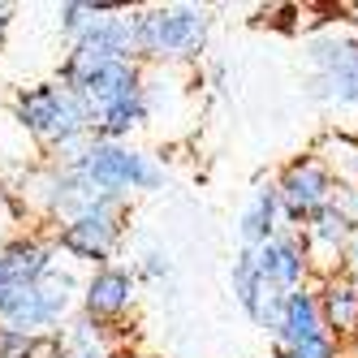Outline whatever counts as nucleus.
Here are the masks:
<instances>
[{"label":"nucleus","instance_id":"1","mask_svg":"<svg viewBox=\"0 0 358 358\" xmlns=\"http://www.w3.org/2000/svg\"><path fill=\"white\" fill-rule=\"evenodd\" d=\"M212 13L199 5H156L134 9V48L138 65H173L186 69L208 48Z\"/></svg>","mask_w":358,"mask_h":358},{"label":"nucleus","instance_id":"2","mask_svg":"<svg viewBox=\"0 0 358 358\" xmlns=\"http://www.w3.org/2000/svg\"><path fill=\"white\" fill-rule=\"evenodd\" d=\"M9 117L22 134H31L39 156H48L52 147L69 143V138H83L91 134V117L83 108L78 91L61 87L57 78L48 83H31V87H17L9 95Z\"/></svg>","mask_w":358,"mask_h":358},{"label":"nucleus","instance_id":"3","mask_svg":"<svg viewBox=\"0 0 358 358\" xmlns=\"http://www.w3.org/2000/svg\"><path fill=\"white\" fill-rule=\"evenodd\" d=\"M125 216H130V199H113V194H91L87 212L52 224V246L57 255H65L69 264H83V268H108L121 250L125 238Z\"/></svg>","mask_w":358,"mask_h":358},{"label":"nucleus","instance_id":"4","mask_svg":"<svg viewBox=\"0 0 358 358\" xmlns=\"http://www.w3.org/2000/svg\"><path fill=\"white\" fill-rule=\"evenodd\" d=\"M78 289L83 280L73 268H52L35 285H9L0 294V324H9L27 337L39 332H61V324L78 311Z\"/></svg>","mask_w":358,"mask_h":358},{"label":"nucleus","instance_id":"5","mask_svg":"<svg viewBox=\"0 0 358 358\" xmlns=\"http://www.w3.org/2000/svg\"><path fill=\"white\" fill-rule=\"evenodd\" d=\"M73 173L99 194H113V199H130V194H151V190H164L169 173L156 156H147L143 147L130 143H99L91 138L87 156L73 164Z\"/></svg>","mask_w":358,"mask_h":358},{"label":"nucleus","instance_id":"6","mask_svg":"<svg viewBox=\"0 0 358 358\" xmlns=\"http://www.w3.org/2000/svg\"><path fill=\"white\" fill-rule=\"evenodd\" d=\"M311 61V95L324 104H358V39L315 35L306 43Z\"/></svg>","mask_w":358,"mask_h":358},{"label":"nucleus","instance_id":"7","mask_svg":"<svg viewBox=\"0 0 358 358\" xmlns=\"http://www.w3.org/2000/svg\"><path fill=\"white\" fill-rule=\"evenodd\" d=\"M276 203H280V224L285 229H298L302 220H311L320 208H328L332 203V190H337V182L328 177V169L306 151V156L289 160L285 169L276 173Z\"/></svg>","mask_w":358,"mask_h":358},{"label":"nucleus","instance_id":"8","mask_svg":"<svg viewBox=\"0 0 358 358\" xmlns=\"http://www.w3.org/2000/svg\"><path fill=\"white\" fill-rule=\"evenodd\" d=\"M134 298H138V276L134 268H121V264H108V268H91L83 276V289H78V311L108 324V328H121V320L134 311Z\"/></svg>","mask_w":358,"mask_h":358},{"label":"nucleus","instance_id":"9","mask_svg":"<svg viewBox=\"0 0 358 358\" xmlns=\"http://www.w3.org/2000/svg\"><path fill=\"white\" fill-rule=\"evenodd\" d=\"M250 259H255V272H259V280H264L268 289L294 294L302 285H311V264H306V250H302L298 229L280 224V234L268 238L264 246H255Z\"/></svg>","mask_w":358,"mask_h":358},{"label":"nucleus","instance_id":"10","mask_svg":"<svg viewBox=\"0 0 358 358\" xmlns=\"http://www.w3.org/2000/svg\"><path fill=\"white\" fill-rule=\"evenodd\" d=\"M57 264H61V255L52 246V234L35 229V224L17 229V234L0 246V268H5L9 285H35V280H43Z\"/></svg>","mask_w":358,"mask_h":358},{"label":"nucleus","instance_id":"11","mask_svg":"<svg viewBox=\"0 0 358 358\" xmlns=\"http://www.w3.org/2000/svg\"><path fill=\"white\" fill-rule=\"evenodd\" d=\"M138 87H143V65L138 61H108L104 69H95L91 78L83 87H73V91H78L83 108H87V117L95 125L104 113H113L121 104H130V99H138Z\"/></svg>","mask_w":358,"mask_h":358},{"label":"nucleus","instance_id":"12","mask_svg":"<svg viewBox=\"0 0 358 358\" xmlns=\"http://www.w3.org/2000/svg\"><path fill=\"white\" fill-rule=\"evenodd\" d=\"M311 289H315V302H320L324 332L341 350L358 345V280L345 276V272H332L324 280H311Z\"/></svg>","mask_w":358,"mask_h":358},{"label":"nucleus","instance_id":"13","mask_svg":"<svg viewBox=\"0 0 358 358\" xmlns=\"http://www.w3.org/2000/svg\"><path fill=\"white\" fill-rule=\"evenodd\" d=\"M315 337H328L324 332V320H320V302H315V289L302 285L285 298V315H280V328H276V345L289 350V345H302V341H315Z\"/></svg>","mask_w":358,"mask_h":358},{"label":"nucleus","instance_id":"14","mask_svg":"<svg viewBox=\"0 0 358 358\" xmlns=\"http://www.w3.org/2000/svg\"><path fill=\"white\" fill-rule=\"evenodd\" d=\"M238 234H242V250H255V246H264L268 238L280 234V203H276V186L272 182L255 186L246 212L238 220Z\"/></svg>","mask_w":358,"mask_h":358},{"label":"nucleus","instance_id":"15","mask_svg":"<svg viewBox=\"0 0 358 358\" xmlns=\"http://www.w3.org/2000/svg\"><path fill=\"white\" fill-rule=\"evenodd\" d=\"M311 156L328 169V177L337 186H358V134H350V130H328V134H320V143H315Z\"/></svg>","mask_w":358,"mask_h":358},{"label":"nucleus","instance_id":"16","mask_svg":"<svg viewBox=\"0 0 358 358\" xmlns=\"http://www.w3.org/2000/svg\"><path fill=\"white\" fill-rule=\"evenodd\" d=\"M234 294H238V306L255 320V311H259V302H264L268 285L259 280V272H255L250 250H238V259H234Z\"/></svg>","mask_w":358,"mask_h":358},{"label":"nucleus","instance_id":"17","mask_svg":"<svg viewBox=\"0 0 358 358\" xmlns=\"http://www.w3.org/2000/svg\"><path fill=\"white\" fill-rule=\"evenodd\" d=\"M95 17H99V5H87V0H65V5H57V27L69 43L78 39Z\"/></svg>","mask_w":358,"mask_h":358},{"label":"nucleus","instance_id":"18","mask_svg":"<svg viewBox=\"0 0 358 358\" xmlns=\"http://www.w3.org/2000/svg\"><path fill=\"white\" fill-rule=\"evenodd\" d=\"M272 358H345V350L332 337H315V341H302V345H289V350L272 345Z\"/></svg>","mask_w":358,"mask_h":358},{"label":"nucleus","instance_id":"19","mask_svg":"<svg viewBox=\"0 0 358 358\" xmlns=\"http://www.w3.org/2000/svg\"><path fill=\"white\" fill-rule=\"evenodd\" d=\"M17 229H27V220H22V208H17V199L9 186H0V246H5Z\"/></svg>","mask_w":358,"mask_h":358},{"label":"nucleus","instance_id":"20","mask_svg":"<svg viewBox=\"0 0 358 358\" xmlns=\"http://www.w3.org/2000/svg\"><path fill=\"white\" fill-rule=\"evenodd\" d=\"M27 358H69L61 332H39V337L27 341Z\"/></svg>","mask_w":358,"mask_h":358},{"label":"nucleus","instance_id":"21","mask_svg":"<svg viewBox=\"0 0 358 358\" xmlns=\"http://www.w3.org/2000/svg\"><path fill=\"white\" fill-rule=\"evenodd\" d=\"M332 212H337L350 229H358V186H337L332 190Z\"/></svg>","mask_w":358,"mask_h":358},{"label":"nucleus","instance_id":"22","mask_svg":"<svg viewBox=\"0 0 358 358\" xmlns=\"http://www.w3.org/2000/svg\"><path fill=\"white\" fill-rule=\"evenodd\" d=\"M27 332H17L9 324H0V358H27Z\"/></svg>","mask_w":358,"mask_h":358},{"label":"nucleus","instance_id":"23","mask_svg":"<svg viewBox=\"0 0 358 358\" xmlns=\"http://www.w3.org/2000/svg\"><path fill=\"white\" fill-rule=\"evenodd\" d=\"M134 276H147V280H160V276H169V259L160 250H147L143 255V264L134 268Z\"/></svg>","mask_w":358,"mask_h":358},{"label":"nucleus","instance_id":"24","mask_svg":"<svg viewBox=\"0 0 358 358\" xmlns=\"http://www.w3.org/2000/svg\"><path fill=\"white\" fill-rule=\"evenodd\" d=\"M341 272L358 280V229H354V234H350V242H345V255H341Z\"/></svg>","mask_w":358,"mask_h":358},{"label":"nucleus","instance_id":"25","mask_svg":"<svg viewBox=\"0 0 358 358\" xmlns=\"http://www.w3.org/2000/svg\"><path fill=\"white\" fill-rule=\"evenodd\" d=\"M9 27H13V9L0 5V48H5V39H9Z\"/></svg>","mask_w":358,"mask_h":358},{"label":"nucleus","instance_id":"26","mask_svg":"<svg viewBox=\"0 0 358 358\" xmlns=\"http://www.w3.org/2000/svg\"><path fill=\"white\" fill-rule=\"evenodd\" d=\"M9 289V280H5V268H0V294H5Z\"/></svg>","mask_w":358,"mask_h":358},{"label":"nucleus","instance_id":"27","mask_svg":"<svg viewBox=\"0 0 358 358\" xmlns=\"http://www.w3.org/2000/svg\"><path fill=\"white\" fill-rule=\"evenodd\" d=\"M69 358H108V354H69Z\"/></svg>","mask_w":358,"mask_h":358}]
</instances>
